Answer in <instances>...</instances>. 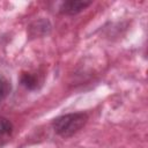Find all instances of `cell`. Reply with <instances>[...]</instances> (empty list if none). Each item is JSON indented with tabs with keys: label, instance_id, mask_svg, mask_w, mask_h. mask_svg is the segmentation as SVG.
Listing matches in <instances>:
<instances>
[{
	"label": "cell",
	"instance_id": "6da1fadb",
	"mask_svg": "<svg viewBox=\"0 0 148 148\" xmlns=\"http://www.w3.org/2000/svg\"><path fill=\"white\" fill-rule=\"evenodd\" d=\"M87 121L88 114L86 112H73L56 118L52 121V127L59 136L67 139L83 128Z\"/></svg>",
	"mask_w": 148,
	"mask_h": 148
},
{
	"label": "cell",
	"instance_id": "7a4b0ae2",
	"mask_svg": "<svg viewBox=\"0 0 148 148\" xmlns=\"http://www.w3.org/2000/svg\"><path fill=\"white\" fill-rule=\"evenodd\" d=\"M92 2L91 1H82V0H67L61 2L59 12L64 15H76L89 7Z\"/></svg>",
	"mask_w": 148,
	"mask_h": 148
},
{
	"label": "cell",
	"instance_id": "3957f363",
	"mask_svg": "<svg viewBox=\"0 0 148 148\" xmlns=\"http://www.w3.org/2000/svg\"><path fill=\"white\" fill-rule=\"evenodd\" d=\"M13 135V124L9 119L0 117V148L6 146Z\"/></svg>",
	"mask_w": 148,
	"mask_h": 148
},
{
	"label": "cell",
	"instance_id": "277c9868",
	"mask_svg": "<svg viewBox=\"0 0 148 148\" xmlns=\"http://www.w3.org/2000/svg\"><path fill=\"white\" fill-rule=\"evenodd\" d=\"M21 84L28 90H36L39 86V79L35 73L23 72L21 74Z\"/></svg>",
	"mask_w": 148,
	"mask_h": 148
},
{
	"label": "cell",
	"instance_id": "5b68a950",
	"mask_svg": "<svg viewBox=\"0 0 148 148\" xmlns=\"http://www.w3.org/2000/svg\"><path fill=\"white\" fill-rule=\"evenodd\" d=\"M12 91V83L10 80L0 72V102L3 101Z\"/></svg>",
	"mask_w": 148,
	"mask_h": 148
}]
</instances>
